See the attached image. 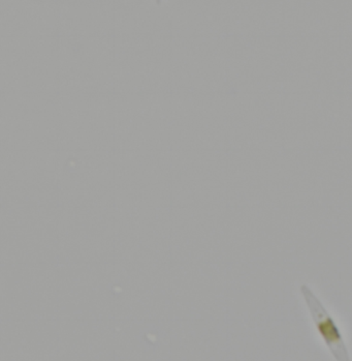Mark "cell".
<instances>
[{"label":"cell","mask_w":352,"mask_h":361,"mask_svg":"<svg viewBox=\"0 0 352 361\" xmlns=\"http://www.w3.org/2000/svg\"><path fill=\"white\" fill-rule=\"evenodd\" d=\"M156 4H161V0H156Z\"/></svg>","instance_id":"cell-2"},{"label":"cell","mask_w":352,"mask_h":361,"mask_svg":"<svg viewBox=\"0 0 352 361\" xmlns=\"http://www.w3.org/2000/svg\"><path fill=\"white\" fill-rule=\"evenodd\" d=\"M301 293L306 302L314 325H315L320 336H322L323 342L329 348L332 355L337 361L351 360L342 332L332 314L327 311V307L322 305L320 299L312 292L307 285L301 286Z\"/></svg>","instance_id":"cell-1"}]
</instances>
